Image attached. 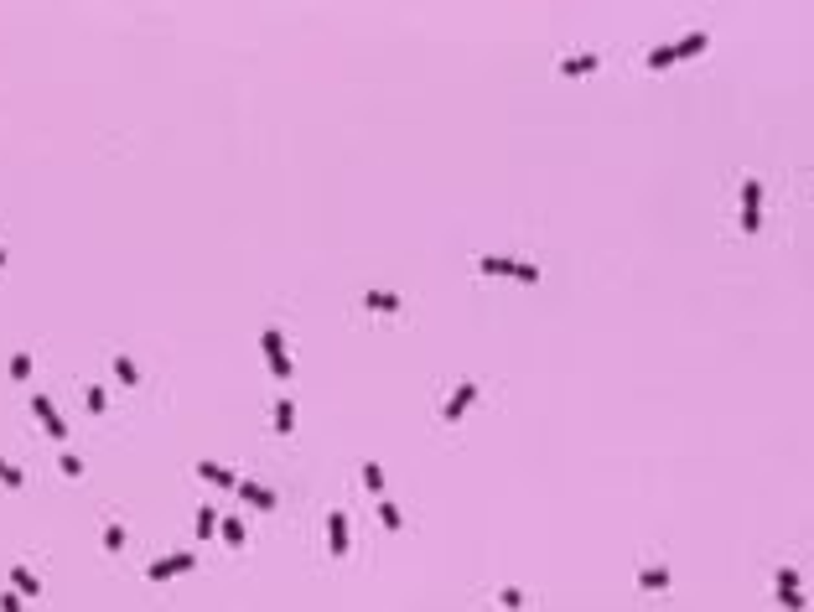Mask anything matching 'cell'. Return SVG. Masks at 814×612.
Here are the masks:
<instances>
[{"mask_svg": "<svg viewBox=\"0 0 814 612\" xmlns=\"http://www.w3.org/2000/svg\"><path fill=\"white\" fill-rule=\"evenodd\" d=\"M705 47H711V36H705V32H690V36H679L674 47H653V52H648V68L659 73V68H669V62H679V58H695V52H705Z\"/></svg>", "mask_w": 814, "mask_h": 612, "instance_id": "6da1fadb", "label": "cell"}, {"mask_svg": "<svg viewBox=\"0 0 814 612\" xmlns=\"http://www.w3.org/2000/svg\"><path fill=\"white\" fill-rule=\"evenodd\" d=\"M260 348H265V358H270V374H275L280 384H291V353H286L280 327H265V332H260Z\"/></svg>", "mask_w": 814, "mask_h": 612, "instance_id": "7a4b0ae2", "label": "cell"}, {"mask_svg": "<svg viewBox=\"0 0 814 612\" xmlns=\"http://www.w3.org/2000/svg\"><path fill=\"white\" fill-rule=\"evenodd\" d=\"M477 270H483V275H509V281H524V286H535V281H540V265H524V260H498V255L477 260Z\"/></svg>", "mask_w": 814, "mask_h": 612, "instance_id": "3957f363", "label": "cell"}, {"mask_svg": "<svg viewBox=\"0 0 814 612\" xmlns=\"http://www.w3.org/2000/svg\"><path fill=\"white\" fill-rule=\"evenodd\" d=\"M742 229L747 234L763 229V182H757V177L742 182Z\"/></svg>", "mask_w": 814, "mask_h": 612, "instance_id": "277c9868", "label": "cell"}, {"mask_svg": "<svg viewBox=\"0 0 814 612\" xmlns=\"http://www.w3.org/2000/svg\"><path fill=\"white\" fill-rule=\"evenodd\" d=\"M192 566H197V555L182 550V555H166V561H151V566H145V576H151V581H171V576H187Z\"/></svg>", "mask_w": 814, "mask_h": 612, "instance_id": "5b68a950", "label": "cell"}, {"mask_svg": "<svg viewBox=\"0 0 814 612\" xmlns=\"http://www.w3.org/2000/svg\"><path fill=\"white\" fill-rule=\"evenodd\" d=\"M32 415L42 420V431H47V436H58V441H62V436H68V425H62V415H58V405H52L47 394H32Z\"/></svg>", "mask_w": 814, "mask_h": 612, "instance_id": "8992f818", "label": "cell"}, {"mask_svg": "<svg viewBox=\"0 0 814 612\" xmlns=\"http://www.w3.org/2000/svg\"><path fill=\"white\" fill-rule=\"evenodd\" d=\"M472 400H477V384H472V379H467V384H457V394H451V400H446L441 420H446V425H457V420L467 415V410H472Z\"/></svg>", "mask_w": 814, "mask_h": 612, "instance_id": "52a82bcc", "label": "cell"}, {"mask_svg": "<svg viewBox=\"0 0 814 612\" xmlns=\"http://www.w3.org/2000/svg\"><path fill=\"white\" fill-rule=\"evenodd\" d=\"M327 550L332 555H348V519H342L338 509L327 514Z\"/></svg>", "mask_w": 814, "mask_h": 612, "instance_id": "ba28073f", "label": "cell"}, {"mask_svg": "<svg viewBox=\"0 0 814 612\" xmlns=\"http://www.w3.org/2000/svg\"><path fill=\"white\" fill-rule=\"evenodd\" d=\"M239 498H244V503H255V509H275V493H270V488H260V483H249V477H239Z\"/></svg>", "mask_w": 814, "mask_h": 612, "instance_id": "9c48e42d", "label": "cell"}, {"mask_svg": "<svg viewBox=\"0 0 814 612\" xmlns=\"http://www.w3.org/2000/svg\"><path fill=\"white\" fill-rule=\"evenodd\" d=\"M596 68H602V58H596V52H586V58H566V62H560V73H566V78H586V73H596Z\"/></svg>", "mask_w": 814, "mask_h": 612, "instance_id": "30bf717a", "label": "cell"}, {"mask_svg": "<svg viewBox=\"0 0 814 612\" xmlns=\"http://www.w3.org/2000/svg\"><path fill=\"white\" fill-rule=\"evenodd\" d=\"M638 587H643V592H669V571H664V566H643V571H638Z\"/></svg>", "mask_w": 814, "mask_h": 612, "instance_id": "8fae6325", "label": "cell"}, {"mask_svg": "<svg viewBox=\"0 0 814 612\" xmlns=\"http://www.w3.org/2000/svg\"><path fill=\"white\" fill-rule=\"evenodd\" d=\"M197 477H208V483H218V488H239V477L229 467H218V462H197Z\"/></svg>", "mask_w": 814, "mask_h": 612, "instance_id": "7c38bea8", "label": "cell"}, {"mask_svg": "<svg viewBox=\"0 0 814 612\" xmlns=\"http://www.w3.org/2000/svg\"><path fill=\"white\" fill-rule=\"evenodd\" d=\"M11 581H16V592H26V597H36V592H42V581L32 576V566H11Z\"/></svg>", "mask_w": 814, "mask_h": 612, "instance_id": "4fadbf2b", "label": "cell"}, {"mask_svg": "<svg viewBox=\"0 0 814 612\" xmlns=\"http://www.w3.org/2000/svg\"><path fill=\"white\" fill-rule=\"evenodd\" d=\"M363 306H368V312H399V296H394V291H368Z\"/></svg>", "mask_w": 814, "mask_h": 612, "instance_id": "5bb4252c", "label": "cell"}, {"mask_svg": "<svg viewBox=\"0 0 814 612\" xmlns=\"http://www.w3.org/2000/svg\"><path fill=\"white\" fill-rule=\"evenodd\" d=\"M275 431H280V436L296 431V405H291V400H280V405H275Z\"/></svg>", "mask_w": 814, "mask_h": 612, "instance_id": "9a60e30c", "label": "cell"}, {"mask_svg": "<svg viewBox=\"0 0 814 612\" xmlns=\"http://www.w3.org/2000/svg\"><path fill=\"white\" fill-rule=\"evenodd\" d=\"M114 374H119V384H140V368H135V358H125V353H114Z\"/></svg>", "mask_w": 814, "mask_h": 612, "instance_id": "2e32d148", "label": "cell"}, {"mask_svg": "<svg viewBox=\"0 0 814 612\" xmlns=\"http://www.w3.org/2000/svg\"><path fill=\"white\" fill-rule=\"evenodd\" d=\"M379 519H384V529H399V524H405L399 503H389V498H379Z\"/></svg>", "mask_w": 814, "mask_h": 612, "instance_id": "e0dca14e", "label": "cell"}, {"mask_svg": "<svg viewBox=\"0 0 814 612\" xmlns=\"http://www.w3.org/2000/svg\"><path fill=\"white\" fill-rule=\"evenodd\" d=\"M11 379H16V384L32 379V353H16V358H11Z\"/></svg>", "mask_w": 814, "mask_h": 612, "instance_id": "ac0fdd59", "label": "cell"}, {"mask_svg": "<svg viewBox=\"0 0 814 612\" xmlns=\"http://www.w3.org/2000/svg\"><path fill=\"white\" fill-rule=\"evenodd\" d=\"M218 535H223V545H244V524H239V519H223Z\"/></svg>", "mask_w": 814, "mask_h": 612, "instance_id": "d6986e66", "label": "cell"}, {"mask_svg": "<svg viewBox=\"0 0 814 612\" xmlns=\"http://www.w3.org/2000/svg\"><path fill=\"white\" fill-rule=\"evenodd\" d=\"M104 550H125V529H119V524H104Z\"/></svg>", "mask_w": 814, "mask_h": 612, "instance_id": "ffe728a7", "label": "cell"}, {"mask_svg": "<svg viewBox=\"0 0 814 612\" xmlns=\"http://www.w3.org/2000/svg\"><path fill=\"white\" fill-rule=\"evenodd\" d=\"M213 529H218V514H213V509H208V503H203V509H197V535H203V540H208V535H213Z\"/></svg>", "mask_w": 814, "mask_h": 612, "instance_id": "44dd1931", "label": "cell"}, {"mask_svg": "<svg viewBox=\"0 0 814 612\" xmlns=\"http://www.w3.org/2000/svg\"><path fill=\"white\" fill-rule=\"evenodd\" d=\"M363 488H368V493H379V488H384V472H379V462H363Z\"/></svg>", "mask_w": 814, "mask_h": 612, "instance_id": "7402d4cb", "label": "cell"}, {"mask_svg": "<svg viewBox=\"0 0 814 612\" xmlns=\"http://www.w3.org/2000/svg\"><path fill=\"white\" fill-rule=\"evenodd\" d=\"M0 483H6V488H26V477H21V467H11V462H0Z\"/></svg>", "mask_w": 814, "mask_h": 612, "instance_id": "603a6c76", "label": "cell"}, {"mask_svg": "<svg viewBox=\"0 0 814 612\" xmlns=\"http://www.w3.org/2000/svg\"><path fill=\"white\" fill-rule=\"evenodd\" d=\"M58 467H62V477H84V462H78L73 451H62V462H58Z\"/></svg>", "mask_w": 814, "mask_h": 612, "instance_id": "cb8c5ba5", "label": "cell"}, {"mask_svg": "<svg viewBox=\"0 0 814 612\" xmlns=\"http://www.w3.org/2000/svg\"><path fill=\"white\" fill-rule=\"evenodd\" d=\"M498 602H503V607H524V592H519V587H503Z\"/></svg>", "mask_w": 814, "mask_h": 612, "instance_id": "d4e9b609", "label": "cell"}, {"mask_svg": "<svg viewBox=\"0 0 814 612\" xmlns=\"http://www.w3.org/2000/svg\"><path fill=\"white\" fill-rule=\"evenodd\" d=\"M104 405H109V400H104V390L93 384V390H88V410H93V415H104Z\"/></svg>", "mask_w": 814, "mask_h": 612, "instance_id": "484cf974", "label": "cell"}, {"mask_svg": "<svg viewBox=\"0 0 814 612\" xmlns=\"http://www.w3.org/2000/svg\"><path fill=\"white\" fill-rule=\"evenodd\" d=\"M0 612H21V597L16 592H0Z\"/></svg>", "mask_w": 814, "mask_h": 612, "instance_id": "4316f807", "label": "cell"}, {"mask_svg": "<svg viewBox=\"0 0 814 612\" xmlns=\"http://www.w3.org/2000/svg\"><path fill=\"white\" fill-rule=\"evenodd\" d=\"M0 265H6V249H0Z\"/></svg>", "mask_w": 814, "mask_h": 612, "instance_id": "83f0119b", "label": "cell"}]
</instances>
